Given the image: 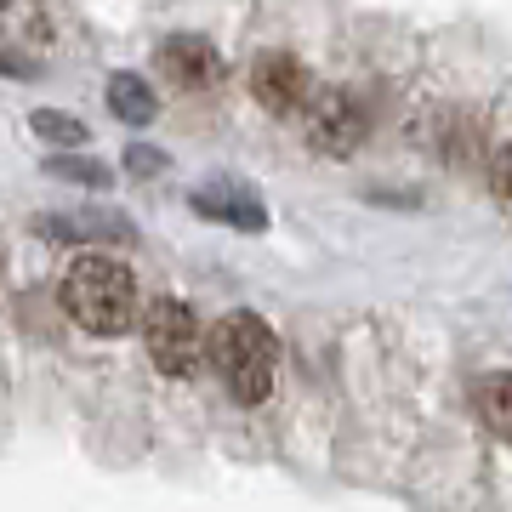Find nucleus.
Here are the masks:
<instances>
[{"mask_svg":"<svg viewBox=\"0 0 512 512\" xmlns=\"http://www.w3.org/2000/svg\"><path fill=\"white\" fill-rule=\"evenodd\" d=\"M143 342H148V359L177 382L205 365V330L194 319V308L177 302V296H160V302L143 308Z\"/></svg>","mask_w":512,"mask_h":512,"instance_id":"7ed1b4c3","label":"nucleus"},{"mask_svg":"<svg viewBox=\"0 0 512 512\" xmlns=\"http://www.w3.org/2000/svg\"><path fill=\"white\" fill-rule=\"evenodd\" d=\"M160 74L171 80V86H183V92H205V86H217L228 69H222V57H217V46H211V40L171 35L160 46Z\"/></svg>","mask_w":512,"mask_h":512,"instance_id":"423d86ee","label":"nucleus"},{"mask_svg":"<svg viewBox=\"0 0 512 512\" xmlns=\"http://www.w3.org/2000/svg\"><path fill=\"white\" fill-rule=\"evenodd\" d=\"M46 171H52V177H63V183H80V188H114L109 165L80 160V154H52V160H46Z\"/></svg>","mask_w":512,"mask_h":512,"instance_id":"9b49d317","label":"nucleus"},{"mask_svg":"<svg viewBox=\"0 0 512 512\" xmlns=\"http://www.w3.org/2000/svg\"><path fill=\"white\" fill-rule=\"evenodd\" d=\"M29 126H35V137H46V143H63V148H80L86 137H92V131L80 126L74 114H57V109H40Z\"/></svg>","mask_w":512,"mask_h":512,"instance_id":"f8f14e48","label":"nucleus"},{"mask_svg":"<svg viewBox=\"0 0 512 512\" xmlns=\"http://www.w3.org/2000/svg\"><path fill=\"white\" fill-rule=\"evenodd\" d=\"M205 359H211V370L222 376V387L239 404H262L274 393L279 342L256 313H228V319H217L211 336H205Z\"/></svg>","mask_w":512,"mask_h":512,"instance_id":"f257e3e1","label":"nucleus"},{"mask_svg":"<svg viewBox=\"0 0 512 512\" xmlns=\"http://www.w3.org/2000/svg\"><path fill=\"white\" fill-rule=\"evenodd\" d=\"M126 165L137 171V177H160V171H165L171 160H165L160 148H143V143H131V148H126Z\"/></svg>","mask_w":512,"mask_h":512,"instance_id":"ddd939ff","label":"nucleus"},{"mask_svg":"<svg viewBox=\"0 0 512 512\" xmlns=\"http://www.w3.org/2000/svg\"><path fill=\"white\" fill-rule=\"evenodd\" d=\"M109 109H114V120H126V126H148V120H154V92L143 86V74H114Z\"/></svg>","mask_w":512,"mask_h":512,"instance_id":"9d476101","label":"nucleus"},{"mask_svg":"<svg viewBox=\"0 0 512 512\" xmlns=\"http://www.w3.org/2000/svg\"><path fill=\"white\" fill-rule=\"evenodd\" d=\"M495 194H501V200H512V143L495 154Z\"/></svg>","mask_w":512,"mask_h":512,"instance_id":"4468645a","label":"nucleus"},{"mask_svg":"<svg viewBox=\"0 0 512 512\" xmlns=\"http://www.w3.org/2000/svg\"><path fill=\"white\" fill-rule=\"evenodd\" d=\"M473 410L490 433L512 439V370H495V376H484V382L473 387Z\"/></svg>","mask_w":512,"mask_h":512,"instance_id":"1a4fd4ad","label":"nucleus"},{"mask_svg":"<svg viewBox=\"0 0 512 512\" xmlns=\"http://www.w3.org/2000/svg\"><path fill=\"white\" fill-rule=\"evenodd\" d=\"M63 308H69L74 325H86L92 336H120V330L137 319V285H131V268L114 262V256L92 251L80 256L63 279Z\"/></svg>","mask_w":512,"mask_h":512,"instance_id":"f03ea898","label":"nucleus"},{"mask_svg":"<svg viewBox=\"0 0 512 512\" xmlns=\"http://www.w3.org/2000/svg\"><path fill=\"white\" fill-rule=\"evenodd\" d=\"M308 137H313V148H325V154H348V148L365 137V114H359V103H353L348 92H325L313 103Z\"/></svg>","mask_w":512,"mask_h":512,"instance_id":"6e6552de","label":"nucleus"},{"mask_svg":"<svg viewBox=\"0 0 512 512\" xmlns=\"http://www.w3.org/2000/svg\"><path fill=\"white\" fill-rule=\"evenodd\" d=\"M40 239H63V245H137V228H131L120 211H63V217H40L35 222Z\"/></svg>","mask_w":512,"mask_h":512,"instance_id":"20e7f679","label":"nucleus"},{"mask_svg":"<svg viewBox=\"0 0 512 512\" xmlns=\"http://www.w3.org/2000/svg\"><path fill=\"white\" fill-rule=\"evenodd\" d=\"M188 205L200 211V217L211 222H228V228H268V211H262V200H256L245 183H234V177H211V183L188 188Z\"/></svg>","mask_w":512,"mask_h":512,"instance_id":"39448f33","label":"nucleus"},{"mask_svg":"<svg viewBox=\"0 0 512 512\" xmlns=\"http://www.w3.org/2000/svg\"><path fill=\"white\" fill-rule=\"evenodd\" d=\"M251 92H256L262 109L285 114V109H296V103L308 97V69H302L291 52H262L251 63Z\"/></svg>","mask_w":512,"mask_h":512,"instance_id":"0eeeda50","label":"nucleus"},{"mask_svg":"<svg viewBox=\"0 0 512 512\" xmlns=\"http://www.w3.org/2000/svg\"><path fill=\"white\" fill-rule=\"evenodd\" d=\"M0 74H18V80H35V63H29V57L0 52Z\"/></svg>","mask_w":512,"mask_h":512,"instance_id":"2eb2a0df","label":"nucleus"}]
</instances>
